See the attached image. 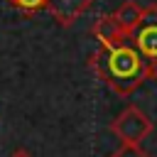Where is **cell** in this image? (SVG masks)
Returning <instances> with one entry per match:
<instances>
[{"instance_id": "obj_1", "label": "cell", "mask_w": 157, "mask_h": 157, "mask_svg": "<svg viewBox=\"0 0 157 157\" xmlns=\"http://www.w3.org/2000/svg\"><path fill=\"white\" fill-rule=\"evenodd\" d=\"M91 69L118 96H130L150 78V69L130 39L101 44L91 56Z\"/></svg>"}, {"instance_id": "obj_2", "label": "cell", "mask_w": 157, "mask_h": 157, "mask_svg": "<svg viewBox=\"0 0 157 157\" xmlns=\"http://www.w3.org/2000/svg\"><path fill=\"white\" fill-rule=\"evenodd\" d=\"M130 42L145 59L150 69V78H157V5H147L142 10V20L132 29Z\"/></svg>"}, {"instance_id": "obj_3", "label": "cell", "mask_w": 157, "mask_h": 157, "mask_svg": "<svg viewBox=\"0 0 157 157\" xmlns=\"http://www.w3.org/2000/svg\"><path fill=\"white\" fill-rule=\"evenodd\" d=\"M110 132H113L123 145H140V142L152 132V120H150L137 105H128V108L110 123Z\"/></svg>"}, {"instance_id": "obj_4", "label": "cell", "mask_w": 157, "mask_h": 157, "mask_svg": "<svg viewBox=\"0 0 157 157\" xmlns=\"http://www.w3.org/2000/svg\"><path fill=\"white\" fill-rule=\"evenodd\" d=\"M93 0H47V7L49 15L61 25V27H71L83 12H88Z\"/></svg>"}, {"instance_id": "obj_5", "label": "cell", "mask_w": 157, "mask_h": 157, "mask_svg": "<svg viewBox=\"0 0 157 157\" xmlns=\"http://www.w3.org/2000/svg\"><path fill=\"white\" fill-rule=\"evenodd\" d=\"M93 37L101 42V44H115V42H123V39H130L125 34V29L118 25L115 15H103L93 22Z\"/></svg>"}, {"instance_id": "obj_6", "label": "cell", "mask_w": 157, "mask_h": 157, "mask_svg": "<svg viewBox=\"0 0 157 157\" xmlns=\"http://www.w3.org/2000/svg\"><path fill=\"white\" fill-rule=\"evenodd\" d=\"M142 10H145V7H140L135 0H125V2L113 12V15H115V20H118V25L125 29V34H128V37L132 34V29L137 27V22L142 20Z\"/></svg>"}, {"instance_id": "obj_7", "label": "cell", "mask_w": 157, "mask_h": 157, "mask_svg": "<svg viewBox=\"0 0 157 157\" xmlns=\"http://www.w3.org/2000/svg\"><path fill=\"white\" fill-rule=\"evenodd\" d=\"M10 5L29 15V12H37V10H44V7H47V0H10Z\"/></svg>"}, {"instance_id": "obj_8", "label": "cell", "mask_w": 157, "mask_h": 157, "mask_svg": "<svg viewBox=\"0 0 157 157\" xmlns=\"http://www.w3.org/2000/svg\"><path fill=\"white\" fill-rule=\"evenodd\" d=\"M108 157H150L140 145H123V147H118L113 155H108Z\"/></svg>"}, {"instance_id": "obj_9", "label": "cell", "mask_w": 157, "mask_h": 157, "mask_svg": "<svg viewBox=\"0 0 157 157\" xmlns=\"http://www.w3.org/2000/svg\"><path fill=\"white\" fill-rule=\"evenodd\" d=\"M10 157H32V155H29L27 150H15V152H12Z\"/></svg>"}]
</instances>
